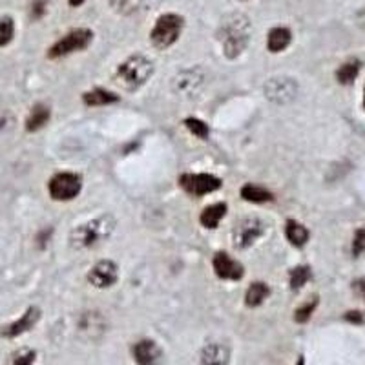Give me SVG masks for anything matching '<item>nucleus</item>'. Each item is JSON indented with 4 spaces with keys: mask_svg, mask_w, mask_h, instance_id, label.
Listing matches in <instances>:
<instances>
[{
    "mask_svg": "<svg viewBox=\"0 0 365 365\" xmlns=\"http://www.w3.org/2000/svg\"><path fill=\"white\" fill-rule=\"evenodd\" d=\"M207 71L201 66H192L187 70H181L174 79H172V90L175 96L185 97V99H194L207 86Z\"/></svg>",
    "mask_w": 365,
    "mask_h": 365,
    "instance_id": "nucleus-6",
    "label": "nucleus"
},
{
    "mask_svg": "<svg viewBox=\"0 0 365 365\" xmlns=\"http://www.w3.org/2000/svg\"><path fill=\"white\" fill-rule=\"evenodd\" d=\"M230 364V347L221 341H208L200 353L197 365H228Z\"/></svg>",
    "mask_w": 365,
    "mask_h": 365,
    "instance_id": "nucleus-15",
    "label": "nucleus"
},
{
    "mask_svg": "<svg viewBox=\"0 0 365 365\" xmlns=\"http://www.w3.org/2000/svg\"><path fill=\"white\" fill-rule=\"evenodd\" d=\"M351 289H353V292H354V296H356V298L364 299V302H365V276L354 279L353 285H351Z\"/></svg>",
    "mask_w": 365,
    "mask_h": 365,
    "instance_id": "nucleus-33",
    "label": "nucleus"
},
{
    "mask_svg": "<svg viewBox=\"0 0 365 365\" xmlns=\"http://www.w3.org/2000/svg\"><path fill=\"white\" fill-rule=\"evenodd\" d=\"M86 279L96 289H110L119 282V267L112 259H101L90 267Z\"/></svg>",
    "mask_w": 365,
    "mask_h": 365,
    "instance_id": "nucleus-11",
    "label": "nucleus"
},
{
    "mask_svg": "<svg viewBox=\"0 0 365 365\" xmlns=\"http://www.w3.org/2000/svg\"><path fill=\"white\" fill-rule=\"evenodd\" d=\"M51 234H53V228H44V230H41L37 236V241H38V247L41 249H44L46 245H48V241H50Z\"/></svg>",
    "mask_w": 365,
    "mask_h": 365,
    "instance_id": "nucleus-34",
    "label": "nucleus"
},
{
    "mask_svg": "<svg viewBox=\"0 0 365 365\" xmlns=\"http://www.w3.org/2000/svg\"><path fill=\"white\" fill-rule=\"evenodd\" d=\"M312 278L311 267L307 265H298L294 269H291L289 272V285H291L292 291H299L302 287H305L309 283V279Z\"/></svg>",
    "mask_w": 365,
    "mask_h": 365,
    "instance_id": "nucleus-25",
    "label": "nucleus"
},
{
    "mask_svg": "<svg viewBox=\"0 0 365 365\" xmlns=\"http://www.w3.org/2000/svg\"><path fill=\"white\" fill-rule=\"evenodd\" d=\"M15 37V21L11 17L0 19V48L8 46Z\"/></svg>",
    "mask_w": 365,
    "mask_h": 365,
    "instance_id": "nucleus-29",
    "label": "nucleus"
},
{
    "mask_svg": "<svg viewBox=\"0 0 365 365\" xmlns=\"http://www.w3.org/2000/svg\"><path fill=\"white\" fill-rule=\"evenodd\" d=\"M270 294H272V291L265 282H252L245 292V305L250 309L259 307Z\"/></svg>",
    "mask_w": 365,
    "mask_h": 365,
    "instance_id": "nucleus-21",
    "label": "nucleus"
},
{
    "mask_svg": "<svg viewBox=\"0 0 365 365\" xmlns=\"http://www.w3.org/2000/svg\"><path fill=\"white\" fill-rule=\"evenodd\" d=\"M51 119V110L50 106L46 104H35L31 112H29L28 119H26V130L28 132H38L41 128H44Z\"/></svg>",
    "mask_w": 365,
    "mask_h": 365,
    "instance_id": "nucleus-20",
    "label": "nucleus"
},
{
    "mask_svg": "<svg viewBox=\"0 0 365 365\" xmlns=\"http://www.w3.org/2000/svg\"><path fill=\"white\" fill-rule=\"evenodd\" d=\"M154 71L155 66L150 61V57H146L143 53H132L117 66L115 73H113V79H115V83L123 90L137 91L148 83L150 77L154 75Z\"/></svg>",
    "mask_w": 365,
    "mask_h": 365,
    "instance_id": "nucleus-3",
    "label": "nucleus"
},
{
    "mask_svg": "<svg viewBox=\"0 0 365 365\" xmlns=\"http://www.w3.org/2000/svg\"><path fill=\"white\" fill-rule=\"evenodd\" d=\"M110 8L123 17H130L143 8L145 0H108Z\"/></svg>",
    "mask_w": 365,
    "mask_h": 365,
    "instance_id": "nucleus-26",
    "label": "nucleus"
},
{
    "mask_svg": "<svg viewBox=\"0 0 365 365\" xmlns=\"http://www.w3.org/2000/svg\"><path fill=\"white\" fill-rule=\"evenodd\" d=\"M185 29V19L178 13H163L150 29V44L155 50L165 51L175 44Z\"/></svg>",
    "mask_w": 365,
    "mask_h": 365,
    "instance_id": "nucleus-4",
    "label": "nucleus"
},
{
    "mask_svg": "<svg viewBox=\"0 0 365 365\" xmlns=\"http://www.w3.org/2000/svg\"><path fill=\"white\" fill-rule=\"evenodd\" d=\"M265 234V223L259 217H243L232 228V245L236 250H247Z\"/></svg>",
    "mask_w": 365,
    "mask_h": 365,
    "instance_id": "nucleus-8",
    "label": "nucleus"
},
{
    "mask_svg": "<svg viewBox=\"0 0 365 365\" xmlns=\"http://www.w3.org/2000/svg\"><path fill=\"white\" fill-rule=\"evenodd\" d=\"M117 221L112 214H101L71 228L70 247L73 250H90L101 247L115 232Z\"/></svg>",
    "mask_w": 365,
    "mask_h": 365,
    "instance_id": "nucleus-1",
    "label": "nucleus"
},
{
    "mask_svg": "<svg viewBox=\"0 0 365 365\" xmlns=\"http://www.w3.org/2000/svg\"><path fill=\"white\" fill-rule=\"evenodd\" d=\"M365 254V227L358 228L353 237V256L360 257Z\"/></svg>",
    "mask_w": 365,
    "mask_h": 365,
    "instance_id": "nucleus-31",
    "label": "nucleus"
},
{
    "mask_svg": "<svg viewBox=\"0 0 365 365\" xmlns=\"http://www.w3.org/2000/svg\"><path fill=\"white\" fill-rule=\"evenodd\" d=\"M358 22H360L361 26H365V8H361L360 13H358Z\"/></svg>",
    "mask_w": 365,
    "mask_h": 365,
    "instance_id": "nucleus-37",
    "label": "nucleus"
},
{
    "mask_svg": "<svg viewBox=\"0 0 365 365\" xmlns=\"http://www.w3.org/2000/svg\"><path fill=\"white\" fill-rule=\"evenodd\" d=\"M83 190V179L73 172H58L48 181V192L53 201H73Z\"/></svg>",
    "mask_w": 365,
    "mask_h": 365,
    "instance_id": "nucleus-7",
    "label": "nucleus"
},
{
    "mask_svg": "<svg viewBox=\"0 0 365 365\" xmlns=\"http://www.w3.org/2000/svg\"><path fill=\"white\" fill-rule=\"evenodd\" d=\"M296 365H305V360H303V358H299L298 364H296Z\"/></svg>",
    "mask_w": 365,
    "mask_h": 365,
    "instance_id": "nucleus-38",
    "label": "nucleus"
},
{
    "mask_svg": "<svg viewBox=\"0 0 365 365\" xmlns=\"http://www.w3.org/2000/svg\"><path fill=\"white\" fill-rule=\"evenodd\" d=\"M132 356L137 365H163L165 361L163 349L148 338L135 341V345L132 347Z\"/></svg>",
    "mask_w": 365,
    "mask_h": 365,
    "instance_id": "nucleus-13",
    "label": "nucleus"
},
{
    "mask_svg": "<svg viewBox=\"0 0 365 365\" xmlns=\"http://www.w3.org/2000/svg\"><path fill=\"white\" fill-rule=\"evenodd\" d=\"M46 8H48L46 0H34V2H31V8H29V15H31L34 21H38V19L44 17Z\"/></svg>",
    "mask_w": 365,
    "mask_h": 365,
    "instance_id": "nucleus-32",
    "label": "nucleus"
},
{
    "mask_svg": "<svg viewBox=\"0 0 365 365\" xmlns=\"http://www.w3.org/2000/svg\"><path fill=\"white\" fill-rule=\"evenodd\" d=\"M93 31L90 28H75L68 34H64L63 37L58 38L57 42L48 48V58L55 61V58H64L68 55L79 53L90 48V44L93 42Z\"/></svg>",
    "mask_w": 365,
    "mask_h": 365,
    "instance_id": "nucleus-5",
    "label": "nucleus"
},
{
    "mask_svg": "<svg viewBox=\"0 0 365 365\" xmlns=\"http://www.w3.org/2000/svg\"><path fill=\"white\" fill-rule=\"evenodd\" d=\"M364 110H365V88H364Z\"/></svg>",
    "mask_w": 365,
    "mask_h": 365,
    "instance_id": "nucleus-39",
    "label": "nucleus"
},
{
    "mask_svg": "<svg viewBox=\"0 0 365 365\" xmlns=\"http://www.w3.org/2000/svg\"><path fill=\"white\" fill-rule=\"evenodd\" d=\"M182 125H185V128H187L192 135L201 139V141H207L208 135H210V126H208L205 120L197 119V117H187V119L182 120Z\"/></svg>",
    "mask_w": 365,
    "mask_h": 365,
    "instance_id": "nucleus-27",
    "label": "nucleus"
},
{
    "mask_svg": "<svg viewBox=\"0 0 365 365\" xmlns=\"http://www.w3.org/2000/svg\"><path fill=\"white\" fill-rule=\"evenodd\" d=\"M38 322H41V309L29 307L21 318L15 319V322H11V324L4 325V327L0 329V336L9 338V340H11V338H17L21 336V334H24V332L31 331Z\"/></svg>",
    "mask_w": 365,
    "mask_h": 365,
    "instance_id": "nucleus-14",
    "label": "nucleus"
},
{
    "mask_svg": "<svg viewBox=\"0 0 365 365\" xmlns=\"http://www.w3.org/2000/svg\"><path fill=\"white\" fill-rule=\"evenodd\" d=\"M212 267L214 272L220 279H227V282H237L245 276V267L241 265L237 259L228 256L227 252H216L212 257Z\"/></svg>",
    "mask_w": 365,
    "mask_h": 365,
    "instance_id": "nucleus-12",
    "label": "nucleus"
},
{
    "mask_svg": "<svg viewBox=\"0 0 365 365\" xmlns=\"http://www.w3.org/2000/svg\"><path fill=\"white\" fill-rule=\"evenodd\" d=\"M227 212H228L227 203L208 205V207H205L203 212H201V216H200L201 225H203L205 228H208V230L217 228L221 221H223V217L227 216Z\"/></svg>",
    "mask_w": 365,
    "mask_h": 365,
    "instance_id": "nucleus-18",
    "label": "nucleus"
},
{
    "mask_svg": "<svg viewBox=\"0 0 365 365\" xmlns=\"http://www.w3.org/2000/svg\"><path fill=\"white\" fill-rule=\"evenodd\" d=\"M318 296H311L305 303H302L294 312V319L296 324H307L311 316L314 314V311L318 309Z\"/></svg>",
    "mask_w": 365,
    "mask_h": 365,
    "instance_id": "nucleus-28",
    "label": "nucleus"
},
{
    "mask_svg": "<svg viewBox=\"0 0 365 365\" xmlns=\"http://www.w3.org/2000/svg\"><path fill=\"white\" fill-rule=\"evenodd\" d=\"M37 353L34 349H21L19 353L13 354V365H34Z\"/></svg>",
    "mask_w": 365,
    "mask_h": 365,
    "instance_id": "nucleus-30",
    "label": "nucleus"
},
{
    "mask_svg": "<svg viewBox=\"0 0 365 365\" xmlns=\"http://www.w3.org/2000/svg\"><path fill=\"white\" fill-rule=\"evenodd\" d=\"M298 83L291 77H272L265 83V97L274 104H289L298 96Z\"/></svg>",
    "mask_w": 365,
    "mask_h": 365,
    "instance_id": "nucleus-10",
    "label": "nucleus"
},
{
    "mask_svg": "<svg viewBox=\"0 0 365 365\" xmlns=\"http://www.w3.org/2000/svg\"><path fill=\"white\" fill-rule=\"evenodd\" d=\"M360 61L358 58H351V61H347V63L341 64L340 68H338L336 71V79L338 83L344 84V86H349V84H353L354 81H356L358 73H360Z\"/></svg>",
    "mask_w": 365,
    "mask_h": 365,
    "instance_id": "nucleus-24",
    "label": "nucleus"
},
{
    "mask_svg": "<svg viewBox=\"0 0 365 365\" xmlns=\"http://www.w3.org/2000/svg\"><path fill=\"white\" fill-rule=\"evenodd\" d=\"M84 2H86V0H68V4H70L71 8H81Z\"/></svg>",
    "mask_w": 365,
    "mask_h": 365,
    "instance_id": "nucleus-36",
    "label": "nucleus"
},
{
    "mask_svg": "<svg viewBox=\"0 0 365 365\" xmlns=\"http://www.w3.org/2000/svg\"><path fill=\"white\" fill-rule=\"evenodd\" d=\"M285 237L292 247L302 249V247H305L309 243L311 232H309L305 225L298 223L296 220H289L285 223Z\"/></svg>",
    "mask_w": 365,
    "mask_h": 365,
    "instance_id": "nucleus-17",
    "label": "nucleus"
},
{
    "mask_svg": "<svg viewBox=\"0 0 365 365\" xmlns=\"http://www.w3.org/2000/svg\"><path fill=\"white\" fill-rule=\"evenodd\" d=\"M345 319H349V322H354V324H361V312H358V311H353V312H347V314H345Z\"/></svg>",
    "mask_w": 365,
    "mask_h": 365,
    "instance_id": "nucleus-35",
    "label": "nucleus"
},
{
    "mask_svg": "<svg viewBox=\"0 0 365 365\" xmlns=\"http://www.w3.org/2000/svg\"><path fill=\"white\" fill-rule=\"evenodd\" d=\"M117 101H119V96H115L113 91L104 90V88H93V90L83 93V103L86 104V106H91V108L113 104L117 103Z\"/></svg>",
    "mask_w": 365,
    "mask_h": 365,
    "instance_id": "nucleus-22",
    "label": "nucleus"
},
{
    "mask_svg": "<svg viewBox=\"0 0 365 365\" xmlns=\"http://www.w3.org/2000/svg\"><path fill=\"white\" fill-rule=\"evenodd\" d=\"M292 42V31L285 26H276L267 34V50L270 53H282Z\"/></svg>",
    "mask_w": 365,
    "mask_h": 365,
    "instance_id": "nucleus-16",
    "label": "nucleus"
},
{
    "mask_svg": "<svg viewBox=\"0 0 365 365\" xmlns=\"http://www.w3.org/2000/svg\"><path fill=\"white\" fill-rule=\"evenodd\" d=\"M79 331L88 338H99L104 331V319L99 312H84L79 318Z\"/></svg>",
    "mask_w": 365,
    "mask_h": 365,
    "instance_id": "nucleus-19",
    "label": "nucleus"
},
{
    "mask_svg": "<svg viewBox=\"0 0 365 365\" xmlns=\"http://www.w3.org/2000/svg\"><path fill=\"white\" fill-rule=\"evenodd\" d=\"M179 187L192 197H203L220 190L223 181L212 174H182L179 175Z\"/></svg>",
    "mask_w": 365,
    "mask_h": 365,
    "instance_id": "nucleus-9",
    "label": "nucleus"
},
{
    "mask_svg": "<svg viewBox=\"0 0 365 365\" xmlns=\"http://www.w3.org/2000/svg\"><path fill=\"white\" fill-rule=\"evenodd\" d=\"M217 41L225 58H237L245 53L250 42V19L243 13H230L221 21L217 29Z\"/></svg>",
    "mask_w": 365,
    "mask_h": 365,
    "instance_id": "nucleus-2",
    "label": "nucleus"
},
{
    "mask_svg": "<svg viewBox=\"0 0 365 365\" xmlns=\"http://www.w3.org/2000/svg\"><path fill=\"white\" fill-rule=\"evenodd\" d=\"M240 195H241V200H245L254 205H263V203H270V201H274L272 192L259 187V185H252V182H249V185H245V187H241Z\"/></svg>",
    "mask_w": 365,
    "mask_h": 365,
    "instance_id": "nucleus-23",
    "label": "nucleus"
}]
</instances>
